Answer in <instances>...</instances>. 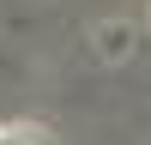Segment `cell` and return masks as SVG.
Returning <instances> with one entry per match:
<instances>
[{
    "label": "cell",
    "mask_w": 151,
    "mask_h": 145,
    "mask_svg": "<svg viewBox=\"0 0 151 145\" xmlns=\"http://www.w3.org/2000/svg\"><path fill=\"white\" fill-rule=\"evenodd\" d=\"M0 145H42L30 127H0Z\"/></svg>",
    "instance_id": "obj_1"
}]
</instances>
